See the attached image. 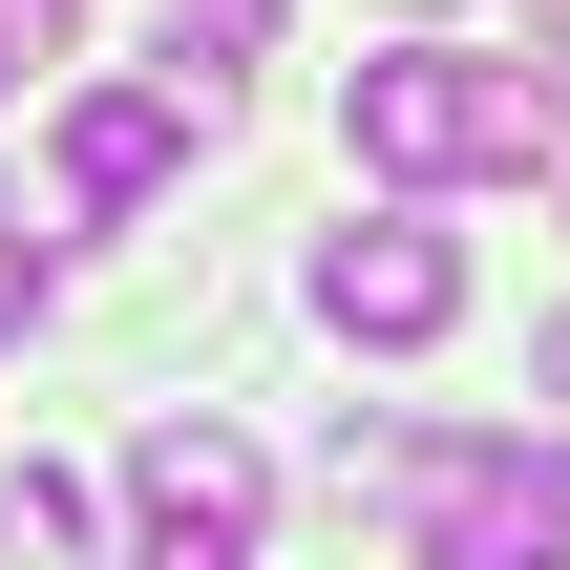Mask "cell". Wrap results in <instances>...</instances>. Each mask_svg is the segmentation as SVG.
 Here are the masks:
<instances>
[{"instance_id": "1", "label": "cell", "mask_w": 570, "mask_h": 570, "mask_svg": "<svg viewBox=\"0 0 570 570\" xmlns=\"http://www.w3.org/2000/svg\"><path fill=\"white\" fill-rule=\"evenodd\" d=\"M338 127H360V169L423 212V190L508 169V63H487V42H381V63L338 85Z\"/></svg>"}, {"instance_id": "2", "label": "cell", "mask_w": 570, "mask_h": 570, "mask_svg": "<svg viewBox=\"0 0 570 570\" xmlns=\"http://www.w3.org/2000/svg\"><path fill=\"white\" fill-rule=\"evenodd\" d=\"M402 550L423 570H570V444H423Z\"/></svg>"}, {"instance_id": "3", "label": "cell", "mask_w": 570, "mask_h": 570, "mask_svg": "<svg viewBox=\"0 0 570 570\" xmlns=\"http://www.w3.org/2000/svg\"><path fill=\"white\" fill-rule=\"evenodd\" d=\"M254 529H275L254 423H148V444H127V550L148 570H254Z\"/></svg>"}, {"instance_id": "4", "label": "cell", "mask_w": 570, "mask_h": 570, "mask_svg": "<svg viewBox=\"0 0 570 570\" xmlns=\"http://www.w3.org/2000/svg\"><path fill=\"white\" fill-rule=\"evenodd\" d=\"M317 317L381 338V360H423V338L465 317V254H444L423 212H360V233H317Z\"/></svg>"}, {"instance_id": "5", "label": "cell", "mask_w": 570, "mask_h": 570, "mask_svg": "<svg viewBox=\"0 0 570 570\" xmlns=\"http://www.w3.org/2000/svg\"><path fill=\"white\" fill-rule=\"evenodd\" d=\"M190 127H212V85H169V63H148V85H85V106H63V212H85V233L148 212V190L190 169Z\"/></svg>"}, {"instance_id": "6", "label": "cell", "mask_w": 570, "mask_h": 570, "mask_svg": "<svg viewBox=\"0 0 570 570\" xmlns=\"http://www.w3.org/2000/svg\"><path fill=\"white\" fill-rule=\"evenodd\" d=\"M254 21L275 0H169V42H212V63H254Z\"/></svg>"}, {"instance_id": "7", "label": "cell", "mask_w": 570, "mask_h": 570, "mask_svg": "<svg viewBox=\"0 0 570 570\" xmlns=\"http://www.w3.org/2000/svg\"><path fill=\"white\" fill-rule=\"evenodd\" d=\"M21 317H42V233L0 212V338H21Z\"/></svg>"}, {"instance_id": "8", "label": "cell", "mask_w": 570, "mask_h": 570, "mask_svg": "<svg viewBox=\"0 0 570 570\" xmlns=\"http://www.w3.org/2000/svg\"><path fill=\"white\" fill-rule=\"evenodd\" d=\"M0 63H63V0H0Z\"/></svg>"}, {"instance_id": "9", "label": "cell", "mask_w": 570, "mask_h": 570, "mask_svg": "<svg viewBox=\"0 0 570 570\" xmlns=\"http://www.w3.org/2000/svg\"><path fill=\"white\" fill-rule=\"evenodd\" d=\"M550 381H570V317H550Z\"/></svg>"}]
</instances>
